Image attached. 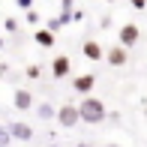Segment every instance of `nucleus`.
I'll return each instance as SVG.
<instances>
[{
  "label": "nucleus",
  "mask_w": 147,
  "mask_h": 147,
  "mask_svg": "<svg viewBox=\"0 0 147 147\" xmlns=\"http://www.w3.org/2000/svg\"><path fill=\"white\" fill-rule=\"evenodd\" d=\"M108 117V111H105V102L96 96H84L81 105H78V120H84V123H102V120Z\"/></svg>",
  "instance_id": "1"
},
{
  "label": "nucleus",
  "mask_w": 147,
  "mask_h": 147,
  "mask_svg": "<svg viewBox=\"0 0 147 147\" xmlns=\"http://www.w3.org/2000/svg\"><path fill=\"white\" fill-rule=\"evenodd\" d=\"M117 36H120V42L117 45H123V48H132V45H135L138 42V39H141V30H138V24H120V33H117Z\"/></svg>",
  "instance_id": "2"
},
{
  "label": "nucleus",
  "mask_w": 147,
  "mask_h": 147,
  "mask_svg": "<svg viewBox=\"0 0 147 147\" xmlns=\"http://www.w3.org/2000/svg\"><path fill=\"white\" fill-rule=\"evenodd\" d=\"M54 117H57V123L60 126H66V129H69V126H75L78 123V105H60V108L54 111Z\"/></svg>",
  "instance_id": "3"
},
{
  "label": "nucleus",
  "mask_w": 147,
  "mask_h": 147,
  "mask_svg": "<svg viewBox=\"0 0 147 147\" xmlns=\"http://www.w3.org/2000/svg\"><path fill=\"white\" fill-rule=\"evenodd\" d=\"M93 84H96V75H93V72H84V75H75V78H72V90L81 93V96H87V93L93 90Z\"/></svg>",
  "instance_id": "4"
},
{
  "label": "nucleus",
  "mask_w": 147,
  "mask_h": 147,
  "mask_svg": "<svg viewBox=\"0 0 147 147\" xmlns=\"http://www.w3.org/2000/svg\"><path fill=\"white\" fill-rule=\"evenodd\" d=\"M69 72H72V60L66 54H60V57L51 60V75H54V78H66Z\"/></svg>",
  "instance_id": "5"
},
{
  "label": "nucleus",
  "mask_w": 147,
  "mask_h": 147,
  "mask_svg": "<svg viewBox=\"0 0 147 147\" xmlns=\"http://www.w3.org/2000/svg\"><path fill=\"white\" fill-rule=\"evenodd\" d=\"M105 60H108V66H126V60H129V51H126L123 45H114V48L105 51Z\"/></svg>",
  "instance_id": "6"
},
{
  "label": "nucleus",
  "mask_w": 147,
  "mask_h": 147,
  "mask_svg": "<svg viewBox=\"0 0 147 147\" xmlns=\"http://www.w3.org/2000/svg\"><path fill=\"white\" fill-rule=\"evenodd\" d=\"M12 105H15L18 111H30L33 108V96L27 90H15V99H12Z\"/></svg>",
  "instance_id": "7"
},
{
  "label": "nucleus",
  "mask_w": 147,
  "mask_h": 147,
  "mask_svg": "<svg viewBox=\"0 0 147 147\" xmlns=\"http://www.w3.org/2000/svg\"><path fill=\"white\" fill-rule=\"evenodd\" d=\"M84 57H87V60H102L105 57V51H102V45H99V42H93V39H90V42H84Z\"/></svg>",
  "instance_id": "8"
},
{
  "label": "nucleus",
  "mask_w": 147,
  "mask_h": 147,
  "mask_svg": "<svg viewBox=\"0 0 147 147\" xmlns=\"http://www.w3.org/2000/svg\"><path fill=\"white\" fill-rule=\"evenodd\" d=\"M33 39H36L42 48H51L54 45V30H48V27H39L36 33H33Z\"/></svg>",
  "instance_id": "9"
},
{
  "label": "nucleus",
  "mask_w": 147,
  "mask_h": 147,
  "mask_svg": "<svg viewBox=\"0 0 147 147\" xmlns=\"http://www.w3.org/2000/svg\"><path fill=\"white\" fill-rule=\"evenodd\" d=\"M9 135L21 138V141H30V138H33V129H30L27 123H12V126H9Z\"/></svg>",
  "instance_id": "10"
},
{
  "label": "nucleus",
  "mask_w": 147,
  "mask_h": 147,
  "mask_svg": "<svg viewBox=\"0 0 147 147\" xmlns=\"http://www.w3.org/2000/svg\"><path fill=\"white\" fill-rule=\"evenodd\" d=\"M36 114H39V117H45V120H51V117H54V108L45 102V105H39V108H36Z\"/></svg>",
  "instance_id": "11"
},
{
  "label": "nucleus",
  "mask_w": 147,
  "mask_h": 147,
  "mask_svg": "<svg viewBox=\"0 0 147 147\" xmlns=\"http://www.w3.org/2000/svg\"><path fill=\"white\" fill-rule=\"evenodd\" d=\"M129 3H132V9H138V12L147 9V0H129Z\"/></svg>",
  "instance_id": "12"
},
{
  "label": "nucleus",
  "mask_w": 147,
  "mask_h": 147,
  "mask_svg": "<svg viewBox=\"0 0 147 147\" xmlns=\"http://www.w3.org/2000/svg\"><path fill=\"white\" fill-rule=\"evenodd\" d=\"M18 9H33V0H15Z\"/></svg>",
  "instance_id": "13"
},
{
  "label": "nucleus",
  "mask_w": 147,
  "mask_h": 147,
  "mask_svg": "<svg viewBox=\"0 0 147 147\" xmlns=\"http://www.w3.org/2000/svg\"><path fill=\"white\" fill-rule=\"evenodd\" d=\"M39 72H42L39 66H27V78H39Z\"/></svg>",
  "instance_id": "14"
},
{
  "label": "nucleus",
  "mask_w": 147,
  "mask_h": 147,
  "mask_svg": "<svg viewBox=\"0 0 147 147\" xmlns=\"http://www.w3.org/2000/svg\"><path fill=\"white\" fill-rule=\"evenodd\" d=\"M72 3H75V0H60V6H63V12H72Z\"/></svg>",
  "instance_id": "15"
},
{
  "label": "nucleus",
  "mask_w": 147,
  "mask_h": 147,
  "mask_svg": "<svg viewBox=\"0 0 147 147\" xmlns=\"http://www.w3.org/2000/svg\"><path fill=\"white\" fill-rule=\"evenodd\" d=\"M0 144H3V147L9 144V132H6V129H0Z\"/></svg>",
  "instance_id": "16"
},
{
  "label": "nucleus",
  "mask_w": 147,
  "mask_h": 147,
  "mask_svg": "<svg viewBox=\"0 0 147 147\" xmlns=\"http://www.w3.org/2000/svg\"><path fill=\"white\" fill-rule=\"evenodd\" d=\"M27 21H30V24H36V21H39V15H36L33 9H27Z\"/></svg>",
  "instance_id": "17"
},
{
  "label": "nucleus",
  "mask_w": 147,
  "mask_h": 147,
  "mask_svg": "<svg viewBox=\"0 0 147 147\" xmlns=\"http://www.w3.org/2000/svg\"><path fill=\"white\" fill-rule=\"evenodd\" d=\"M105 147H120V144H105Z\"/></svg>",
  "instance_id": "18"
},
{
  "label": "nucleus",
  "mask_w": 147,
  "mask_h": 147,
  "mask_svg": "<svg viewBox=\"0 0 147 147\" xmlns=\"http://www.w3.org/2000/svg\"><path fill=\"white\" fill-rule=\"evenodd\" d=\"M78 147H90V144H78Z\"/></svg>",
  "instance_id": "19"
},
{
  "label": "nucleus",
  "mask_w": 147,
  "mask_h": 147,
  "mask_svg": "<svg viewBox=\"0 0 147 147\" xmlns=\"http://www.w3.org/2000/svg\"><path fill=\"white\" fill-rule=\"evenodd\" d=\"M0 48H3V39H0Z\"/></svg>",
  "instance_id": "20"
},
{
  "label": "nucleus",
  "mask_w": 147,
  "mask_h": 147,
  "mask_svg": "<svg viewBox=\"0 0 147 147\" xmlns=\"http://www.w3.org/2000/svg\"><path fill=\"white\" fill-rule=\"evenodd\" d=\"M108 3H114V0H108Z\"/></svg>",
  "instance_id": "21"
}]
</instances>
